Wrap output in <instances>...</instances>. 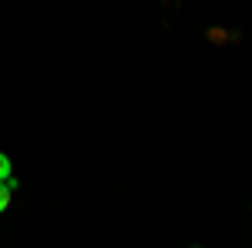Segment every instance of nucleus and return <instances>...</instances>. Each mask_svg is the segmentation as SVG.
<instances>
[{"instance_id":"f257e3e1","label":"nucleus","mask_w":252,"mask_h":248,"mask_svg":"<svg viewBox=\"0 0 252 248\" xmlns=\"http://www.w3.org/2000/svg\"><path fill=\"white\" fill-rule=\"evenodd\" d=\"M17 188H20V181L14 178V174L0 181V215H3V211L14 205V194H17Z\"/></svg>"},{"instance_id":"f03ea898","label":"nucleus","mask_w":252,"mask_h":248,"mask_svg":"<svg viewBox=\"0 0 252 248\" xmlns=\"http://www.w3.org/2000/svg\"><path fill=\"white\" fill-rule=\"evenodd\" d=\"M10 174H14V165H10V158H7V154L0 151V181H3V178H10Z\"/></svg>"}]
</instances>
